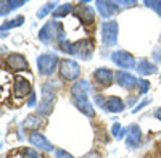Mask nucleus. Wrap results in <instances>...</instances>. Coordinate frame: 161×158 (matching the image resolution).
Segmentation results:
<instances>
[{"instance_id":"6","label":"nucleus","mask_w":161,"mask_h":158,"mask_svg":"<svg viewBox=\"0 0 161 158\" xmlns=\"http://www.w3.org/2000/svg\"><path fill=\"white\" fill-rule=\"evenodd\" d=\"M111 60L116 66L123 68V70H132L136 66V58L126 50H118L114 54H111Z\"/></svg>"},{"instance_id":"12","label":"nucleus","mask_w":161,"mask_h":158,"mask_svg":"<svg viewBox=\"0 0 161 158\" xmlns=\"http://www.w3.org/2000/svg\"><path fill=\"white\" fill-rule=\"evenodd\" d=\"M95 5H97V10L100 11V15L103 18H111L118 11L116 2H102V0H98V2H95Z\"/></svg>"},{"instance_id":"19","label":"nucleus","mask_w":161,"mask_h":158,"mask_svg":"<svg viewBox=\"0 0 161 158\" xmlns=\"http://www.w3.org/2000/svg\"><path fill=\"white\" fill-rule=\"evenodd\" d=\"M39 124H40L39 115H29L28 118H26V121H24V126L26 127H37Z\"/></svg>"},{"instance_id":"22","label":"nucleus","mask_w":161,"mask_h":158,"mask_svg":"<svg viewBox=\"0 0 161 158\" xmlns=\"http://www.w3.org/2000/svg\"><path fill=\"white\" fill-rule=\"evenodd\" d=\"M23 156L24 158H44L42 155H40L37 150H34V149H24L23 150Z\"/></svg>"},{"instance_id":"1","label":"nucleus","mask_w":161,"mask_h":158,"mask_svg":"<svg viewBox=\"0 0 161 158\" xmlns=\"http://www.w3.org/2000/svg\"><path fill=\"white\" fill-rule=\"evenodd\" d=\"M90 84L87 81H77L73 87H71V97H73V102L74 105L77 107V110L80 113H84L86 116L89 118H93L95 115V110H93V105L90 103L89 100V94H90Z\"/></svg>"},{"instance_id":"30","label":"nucleus","mask_w":161,"mask_h":158,"mask_svg":"<svg viewBox=\"0 0 161 158\" xmlns=\"http://www.w3.org/2000/svg\"><path fill=\"white\" fill-rule=\"evenodd\" d=\"M153 55H155V58H156V60H158V61L161 63V48L155 50V54H153Z\"/></svg>"},{"instance_id":"7","label":"nucleus","mask_w":161,"mask_h":158,"mask_svg":"<svg viewBox=\"0 0 161 158\" xmlns=\"http://www.w3.org/2000/svg\"><path fill=\"white\" fill-rule=\"evenodd\" d=\"M7 65L13 71H26L29 70V63L21 54H10L7 57Z\"/></svg>"},{"instance_id":"20","label":"nucleus","mask_w":161,"mask_h":158,"mask_svg":"<svg viewBox=\"0 0 161 158\" xmlns=\"http://www.w3.org/2000/svg\"><path fill=\"white\" fill-rule=\"evenodd\" d=\"M23 16H18L16 20H11V21H7V23H3L2 24V31H5V29H8V28H15V26H21L23 24Z\"/></svg>"},{"instance_id":"32","label":"nucleus","mask_w":161,"mask_h":158,"mask_svg":"<svg viewBox=\"0 0 161 158\" xmlns=\"http://www.w3.org/2000/svg\"><path fill=\"white\" fill-rule=\"evenodd\" d=\"M155 118H158V120L161 121V108H158V110L155 111Z\"/></svg>"},{"instance_id":"25","label":"nucleus","mask_w":161,"mask_h":158,"mask_svg":"<svg viewBox=\"0 0 161 158\" xmlns=\"http://www.w3.org/2000/svg\"><path fill=\"white\" fill-rule=\"evenodd\" d=\"M55 158H74L69 152H66L64 149H58L57 152H55Z\"/></svg>"},{"instance_id":"21","label":"nucleus","mask_w":161,"mask_h":158,"mask_svg":"<svg viewBox=\"0 0 161 158\" xmlns=\"http://www.w3.org/2000/svg\"><path fill=\"white\" fill-rule=\"evenodd\" d=\"M55 5H57V3H45L42 8H40V10L37 11V16H39V18H44V16H47L48 13H50L53 8H55Z\"/></svg>"},{"instance_id":"10","label":"nucleus","mask_w":161,"mask_h":158,"mask_svg":"<svg viewBox=\"0 0 161 158\" xmlns=\"http://www.w3.org/2000/svg\"><path fill=\"white\" fill-rule=\"evenodd\" d=\"M29 142L32 144V147H37L39 150H45V152L53 150V145L45 139V136L37 133V131H32V133L29 134Z\"/></svg>"},{"instance_id":"24","label":"nucleus","mask_w":161,"mask_h":158,"mask_svg":"<svg viewBox=\"0 0 161 158\" xmlns=\"http://www.w3.org/2000/svg\"><path fill=\"white\" fill-rule=\"evenodd\" d=\"M137 84H139V89H140V94H147V92H148V89H150V82L147 81V79H140Z\"/></svg>"},{"instance_id":"31","label":"nucleus","mask_w":161,"mask_h":158,"mask_svg":"<svg viewBox=\"0 0 161 158\" xmlns=\"http://www.w3.org/2000/svg\"><path fill=\"white\" fill-rule=\"evenodd\" d=\"M34 103H36V95H34V94H31V99L28 100V107H32Z\"/></svg>"},{"instance_id":"5","label":"nucleus","mask_w":161,"mask_h":158,"mask_svg":"<svg viewBox=\"0 0 161 158\" xmlns=\"http://www.w3.org/2000/svg\"><path fill=\"white\" fill-rule=\"evenodd\" d=\"M60 74L66 81H76L80 74V66L74 60H63L60 63Z\"/></svg>"},{"instance_id":"29","label":"nucleus","mask_w":161,"mask_h":158,"mask_svg":"<svg viewBox=\"0 0 161 158\" xmlns=\"http://www.w3.org/2000/svg\"><path fill=\"white\" fill-rule=\"evenodd\" d=\"M148 103H150V100H148V99H147V100H143L142 103H139V105H137V107H136V108H134L132 111H134V113H137V111H140V110H142V108L145 107V105H148Z\"/></svg>"},{"instance_id":"3","label":"nucleus","mask_w":161,"mask_h":158,"mask_svg":"<svg viewBox=\"0 0 161 158\" xmlns=\"http://www.w3.org/2000/svg\"><path fill=\"white\" fill-rule=\"evenodd\" d=\"M118 23L105 21L102 24V42L105 47H113L118 42Z\"/></svg>"},{"instance_id":"23","label":"nucleus","mask_w":161,"mask_h":158,"mask_svg":"<svg viewBox=\"0 0 161 158\" xmlns=\"http://www.w3.org/2000/svg\"><path fill=\"white\" fill-rule=\"evenodd\" d=\"M143 3H145L147 7H148V8L155 10V11L158 13V15L161 16V2H152V0H145Z\"/></svg>"},{"instance_id":"16","label":"nucleus","mask_w":161,"mask_h":158,"mask_svg":"<svg viewBox=\"0 0 161 158\" xmlns=\"http://www.w3.org/2000/svg\"><path fill=\"white\" fill-rule=\"evenodd\" d=\"M31 92V84L29 81H26L24 77H16L15 81V95L16 97H24Z\"/></svg>"},{"instance_id":"15","label":"nucleus","mask_w":161,"mask_h":158,"mask_svg":"<svg viewBox=\"0 0 161 158\" xmlns=\"http://www.w3.org/2000/svg\"><path fill=\"white\" fill-rule=\"evenodd\" d=\"M105 108L111 113H121L124 110V102L119 97H108L105 100Z\"/></svg>"},{"instance_id":"17","label":"nucleus","mask_w":161,"mask_h":158,"mask_svg":"<svg viewBox=\"0 0 161 158\" xmlns=\"http://www.w3.org/2000/svg\"><path fill=\"white\" fill-rule=\"evenodd\" d=\"M137 71L140 73V74H153L155 71H156V66L153 63H150L148 60H142V61H139V65H137Z\"/></svg>"},{"instance_id":"4","label":"nucleus","mask_w":161,"mask_h":158,"mask_svg":"<svg viewBox=\"0 0 161 158\" xmlns=\"http://www.w3.org/2000/svg\"><path fill=\"white\" fill-rule=\"evenodd\" d=\"M58 65V57L57 55H50V54H44L37 58V68L39 73L44 76H52L57 70Z\"/></svg>"},{"instance_id":"11","label":"nucleus","mask_w":161,"mask_h":158,"mask_svg":"<svg viewBox=\"0 0 161 158\" xmlns=\"http://www.w3.org/2000/svg\"><path fill=\"white\" fill-rule=\"evenodd\" d=\"M116 82L121 86V87H124V89H132L134 86H137V77L130 74L129 71H124V70H121V71H116Z\"/></svg>"},{"instance_id":"2","label":"nucleus","mask_w":161,"mask_h":158,"mask_svg":"<svg viewBox=\"0 0 161 158\" xmlns=\"http://www.w3.org/2000/svg\"><path fill=\"white\" fill-rule=\"evenodd\" d=\"M58 89V84L55 82H45L42 86V102L39 103V111L42 115H48L52 111V102H53V97H55V92Z\"/></svg>"},{"instance_id":"8","label":"nucleus","mask_w":161,"mask_h":158,"mask_svg":"<svg viewBox=\"0 0 161 158\" xmlns=\"http://www.w3.org/2000/svg\"><path fill=\"white\" fill-rule=\"evenodd\" d=\"M127 137H126V145L130 149H137L142 144V129L137 124H130L127 127Z\"/></svg>"},{"instance_id":"28","label":"nucleus","mask_w":161,"mask_h":158,"mask_svg":"<svg viewBox=\"0 0 161 158\" xmlns=\"http://www.w3.org/2000/svg\"><path fill=\"white\" fill-rule=\"evenodd\" d=\"M8 11H10V8H8V3H7V2H0V16L7 15Z\"/></svg>"},{"instance_id":"9","label":"nucleus","mask_w":161,"mask_h":158,"mask_svg":"<svg viewBox=\"0 0 161 158\" xmlns=\"http://www.w3.org/2000/svg\"><path fill=\"white\" fill-rule=\"evenodd\" d=\"M93 52V44L89 39H84V41H79V42H74V55H77L79 58L82 60H87Z\"/></svg>"},{"instance_id":"18","label":"nucleus","mask_w":161,"mask_h":158,"mask_svg":"<svg viewBox=\"0 0 161 158\" xmlns=\"http://www.w3.org/2000/svg\"><path fill=\"white\" fill-rule=\"evenodd\" d=\"M73 10V5L71 3H64V5H60L55 11L52 13V16L53 18H63V16H66L68 13Z\"/></svg>"},{"instance_id":"26","label":"nucleus","mask_w":161,"mask_h":158,"mask_svg":"<svg viewBox=\"0 0 161 158\" xmlns=\"http://www.w3.org/2000/svg\"><path fill=\"white\" fill-rule=\"evenodd\" d=\"M7 3H8L10 10H15V8H19L21 5H24L26 2H24V0H10V2H7Z\"/></svg>"},{"instance_id":"13","label":"nucleus","mask_w":161,"mask_h":158,"mask_svg":"<svg viewBox=\"0 0 161 158\" xmlns=\"http://www.w3.org/2000/svg\"><path fill=\"white\" fill-rule=\"evenodd\" d=\"M76 16L82 21L84 24H90L93 23V10L89 7V5H80L76 8Z\"/></svg>"},{"instance_id":"27","label":"nucleus","mask_w":161,"mask_h":158,"mask_svg":"<svg viewBox=\"0 0 161 158\" xmlns=\"http://www.w3.org/2000/svg\"><path fill=\"white\" fill-rule=\"evenodd\" d=\"M121 131H123V129H121V124L119 123H114L113 126H111V133H113V136L118 139L119 137V134H121Z\"/></svg>"},{"instance_id":"33","label":"nucleus","mask_w":161,"mask_h":158,"mask_svg":"<svg viewBox=\"0 0 161 158\" xmlns=\"http://www.w3.org/2000/svg\"><path fill=\"white\" fill-rule=\"evenodd\" d=\"M0 147H2V145H0Z\"/></svg>"},{"instance_id":"14","label":"nucleus","mask_w":161,"mask_h":158,"mask_svg":"<svg viewBox=\"0 0 161 158\" xmlns=\"http://www.w3.org/2000/svg\"><path fill=\"white\" fill-rule=\"evenodd\" d=\"M93 77H95L100 84L110 86V84L113 82L114 74H113L111 70H108V68H98V70H95V73H93Z\"/></svg>"}]
</instances>
